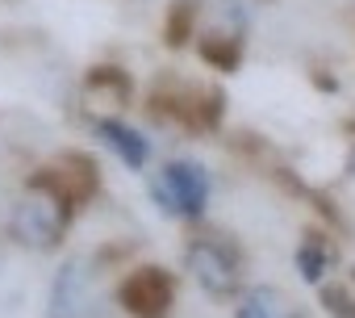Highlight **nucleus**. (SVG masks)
Listing matches in <instances>:
<instances>
[{"label": "nucleus", "instance_id": "9b49d317", "mask_svg": "<svg viewBox=\"0 0 355 318\" xmlns=\"http://www.w3.org/2000/svg\"><path fill=\"white\" fill-rule=\"evenodd\" d=\"M201 59H205L209 67L234 72V67L243 63V47H239V38H226V34H209V38H201Z\"/></svg>", "mask_w": 355, "mask_h": 318}, {"label": "nucleus", "instance_id": "9d476101", "mask_svg": "<svg viewBox=\"0 0 355 318\" xmlns=\"http://www.w3.org/2000/svg\"><path fill=\"white\" fill-rule=\"evenodd\" d=\"M88 88H92L96 97H109V101L125 105L134 84H130V76H125L117 63H101V67H92V72H88Z\"/></svg>", "mask_w": 355, "mask_h": 318}, {"label": "nucleus", "instance_id": "39448f33", "mask_svg": "<svg viewBox=\"0 0 355 318\" xmlns=\"http://www.w3.org/2000/svg\"><path fill=\"white\" fill-rule=\"evenodd\" d=\"M205 197H209V176L197 164H184V159L167 164L155 185V201H163L171 214H201Z\"/></svg>", "mask_w": 355, "mask_h": 318}, {"label": "nucleus", "instance_id": "7ed1b4c3", "mask_svg": "<svg viewBox=\"0 0 355 318\" xmlns=\"http://www.w3.org/2000/svg\"><path fill=\"white\" fill-rule=\"evenodd\" d=\"M96 185H101V172H96V164L84 151H63V155L51 159L42 172H34V193L55 197L67 214L80 210L96 193Z\"/></svg>", "mask_w": 355, "mask_h": 318}, {"label": "nucleus", "instance_id": "f257e3e1", "mask_svg": "<svg viewBox=\"0 0 355 318\" xmlns=\"http://www.w3.org/2000/svg\"><path fill=\"white\" fill-rule=\"evenodd\" d=\"M146 113L159 117V122L184 126L189 134H209L222 122V92L209 88V84H175V80H163V84L150 88Z\"/></svg>", "mask_w": 355, "mask_h": 318}, {"label": "nucleus", "instance_id": "6e6552de", "mask_svg": "<svg viewBox=\"0 0 355 318\" xmlns=\"http://www.w3.org/2000/svg\"><path fill=\"white\" fill-rule=\"evenodd\" d=\"M96 130H101V138H105V142L125 159L130 168H142V164H146V142H142L130 126H121V122H113V117H101V122H96Z\"/></svg>", "mask_w": 355, "mask_h": 318}, {"label": "nucleus", "instance_id": "ddd939ff", "mask_svg": "<svg viewBox=\"0 0 355 318\" xmlns=\"http://www.w3.org/2000/svg\"><path fill=\"white\" fill-rule=\"evenodd\" d=\"M322 306L330 318H355V297L343 285H322Z\"/></svg>", "mask_w": 355, "mask_h": 318}, {"label": "nucleus", "instance_id": "20e7f679", "mask_svg": "<svg viewBox=\"0 0 355 318\" xmlns=\"http://www.w3.org/2000/svg\"><path fill=\"white\" fill-rule=\"evenodd\" d=\"M117 301L134 318H167V310L175 301V281L163 268L142 264V268L125 272V281L117 285Z\"/></svg>", "mask_w": 355, "mask_h": 318}, {"label": "nucleus", "instance_id": "423d86ee", "mask_svg": "<svg viewBox=\"0 0 355 318\" xmlns=\"http://www.w3.org/2000/svg\"><path fill=\"white\" fill-rule=\"evenodd\" d=\"M63 218H67V210H63L55 197L30 193V197L17 201V210H13V235H17L21 243H30V247H51V243H59V235H63Z\"/></svg>", "mask_w": 355, "mask_h": 318}, {"label": "nucleus", "instance_id": "1a4fd4ad", "mask_svg": "<svg viewBox=\"0 0 355 318\" xmlns=\"http://www.w3.org/2000/svg\"><path fill=\"white\" fill-rule=\"evenodd\" d=\"M193 26H197V0H171L167 22H163V38L167 47H189L193 42Z\"/></svg>", "mask_w": 355, "mask_h": 318}, {"label": "nucleus", "instance_id": "f8f14e48", "mask_svg": "<svg viewBox=\"0 0 355 318\" xmlns=\"http://www.w3.org/2000/svg\"><path fill=\"white\" fill-rule=\"evenodd\" d=\"M239 318H288L276 289H255L239 301Z\"/></svg>", "mask_w": 355, "mask_h": 318}, {"label": "nucleus", "instance_id": "f03ea898", "mask_svg": "<svg viewBox=\"0 0 355 318\" xmlns=\"http://www.w3.org/2000/svg\"><path fill=\"white\" fill-rule=\"evenodd\" d=\"M184 264H189L193 281H197L209 297H218V301L234 297L239 285H243V256H239L234 243H226V239H218V235H197V239H189Z\"/></svg>", "mask_w": 355, "mask_h": 318}, {"label": "nucleus", "instance_id": "0eeeda50", "mask_svg": "<svg viewBox=\"0 0 355 318\" xmlns=\"http://www.w3.org/2000/svg\"><path fill=\"white\" fill-rule=\"evenodd\" d=\"M51 318H92V276L84 260H67L51 285Z\"/></svg>", "mask_w": 355, "mask_h": 318}, {"label": "nucleus", "instance_id": "4468645a", "mask_svg": "<svg viewBox=\"0 0 355 318\" xmlns=\"http://www.w3.org/2000/svg\"><path fill=\"white\" fill-rule=\"evenodd\" d=\"M297 260H301V276H305V281H322V264H326V256H322L313 243H305V247L297 251Z\"/></svg>", "mask_w": 355, "mask_h": 318}]
</instances>
